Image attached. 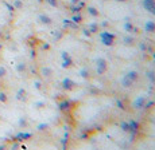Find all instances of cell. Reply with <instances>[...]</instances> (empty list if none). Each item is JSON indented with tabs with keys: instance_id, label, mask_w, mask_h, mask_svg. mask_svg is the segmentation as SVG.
Instances as JSON below:
<instances>
[{
	"instance_id": "9a60e30c",
	"label": "cell",
	"mask_w": 155,
	"mask_h": 150,
	"mask_svg": "<svg viewBox=\"0 0 155 150\" xmlns=\"http://www.w3.org/2000/svg\"><path fill=\"white\" fill-rule=\"evenodd\" d=\"M121 83H123L124 87H130V86H131L132 83H134V82H132V80H130L127 77H124V78H123V80H121Z\"/></svg>"
},
{
	"instance_id": "277c9868",
	"label": "cell",
	"mask_w": 155,
	"mask_h": 150,
	"mask_svg": "<svg viewBox=\"0 0 155 150\" xmlns=\"http://www.w3.org/2000/svg\"><path fill=\"white\" fill-rule=\"evenodd\" d=\"M107 70V62L105 59H102V58H100V59H97V73L99 74H104V71Z\"/></svg>"
},
{
	"instance_id": "8992f818",
	"label": "cell",
	"mask_w": 155,
	"mask_h": 150,
	"mask_svg": "<svg viewBox=\"0 0 155 150\" xmlns=\"http://www.w3.org/2000/svg\"><path fill=\"white\" fill-rule=\"evenodd\" d=\"M62 87H64L65 90H72V88L74 87V82L72 79H69V78H65V79L62 80Z\"/></svg>"
},
{
	"instance_id": "d4e9b609",
	"label": "cell",
	"mask_w": 155,
	"mask_h": 150,
	"mask_svg": "<svg viewBox=\"0 0 155 150\" xmlns=\"http://www.w3.org/2000/svg\"><path fill=\"white\" fill-rule=\"evenodd\" d=\"M81 77H84V78L88 77V71H86V70H82L81 71Z\"/></svg>"
},
{
	"instance_id": "ac0fdd59",
	"label": "cell",
	"mask_w": 155,
	"mask_h": 150,
	"mask_svg": "<svg viewBox=\"0 0 155 150\" xmlns=\"http://www.w3.org/2000/svg\"><path fill=\"white\" fill-rule=\"evenodd\" d=\"M88 11H89V14L93 15V16H99V11L96 10L95 7H89V8H88Z\"/></svg>"
},
{
	"instance_id": "4fadbf2b",
	"label": "cell",
	"mask_w": 155,
	"mask_h": 150,
	"mask_svg": "<svg viewBox=\"0 0 155 150\" xmlns=\"http://www.w3.org/2000/svg\"><path fill=\"white\" fill-rule=\"evenodd\" d=\"M6 77H7V67L0 64V79H3Z\"/></svg>"
},
{
	"instance_id": "9c48e42d",
	"label": "cell",
	"mask_w": 155,
	"mask_h": 150,
	"mask_svg": "<svg viewBox=\"0 0 155 150\" xmlns=\"http://www.w3.org/2000/svg\"><path fill=\"white\" fill-rule=\"evenodd\" d=\"M144 28H146V31H147V32H154L155 31V23L152 20H147Z\"/></svg>"
},
{
	"instance_id": "8fae6325",
	"label": "cell",
	"mask_w": 155,
	"mask_h": 150,
	"mask_svg": "<svg viewBox=\"0 0 155 150\" xmlns=\"http://www.w3.org/2000/svg\"><path fill=\"white\" fill-rule=\"evenodd\" d=\"M16 98L19 101H26V91L25 88H19L18 93H16Z\"/></svg>"
},
{
	"instance_id": "3957f363",
	"label": "cell",
	"mask_w": 155,
	"mask_h": 150,
	"mask_svg": "<svg viewBox=\"0 0 155 150\" xmlns=\"http://www.w3.org/2000/svg\"><path fill=\"white\" fill-rule=\"evenodd\" d=\"M61 58L64 59V63H62V67H64V68H67L69 66L73 64V60H72L70 56L67 55L66 51H62V53H61Z\"/></svg>"
},
{
	"instance_id": "6da1fadb",
	"label": "cell",
	"mask_w": 155,
	"mask_h": 150,
	"mask_svg": "<svg viewBox=\"0 0 155 150\" xmlns=\"http://www.w3.org/2000/svg\"><path fill=\"white\" fill-rule=\"evenodd\" d=\"M101 40H102V43H104L105 46H112L113 40H115V35H112V34H109V32L104 31L101 34Z\"/></svg>"
},
{
	"instance_id": "4dcf8cb0",
	"label": "cell",
	"mask_w": 155,
	"mask_h": 150,
	"mask_svg": "<svg viewBox=\"0 0 155 150\" xmlns=\"http://www.w3.org/2000/svg\"><path fill=\"white\" fill-rule=\"evenodd\" d=\"M78 0H72V3H77Z\"/></svg>"
},
{
	"instance_id": "4316f807",
	"label": "cell",
	"mask_w": 155,
	"mask_h": 150,
	"mask_svg": "<svg viewBox=\"0 0 155 150\" xmlns=\"http://www.w3.org/2000/svg\"><path fill=\"white\" fill-rule=\"evenodd\" d=\"M34 84H35V87H36V88H41V82H35Z\"/></svg>"
},
{
	"instance_id": "83f0119b",
	"label": "cell",
	"mask_w": 155,
	"mask_h": 150,
	"mask_svg": "<svg viewBox=\"0 0 155 150\" xmlns=\"http://www.w3.org/2000/svg\"><path fill=\"white\" fill-rule=\"evenodd\" d=\"M36 107H43V102H38V103H36Z\"/></svg>"
},
{
	"instance_id": "30bf717a",
	"label": "cell",
	"mask_w": 155,
	"mask_h": 150,
	"mask_svg": "<svg viewBox=\"0 0 155 150\" xmlns=\"http://www.w3.org/2000/svg\"><path fill=\"white\" fill-rule=\"evenodd\" d=\"M26 68H27V66H26V63H23V62H19L18 64H16V71H18V74H23L26 71Z\"/></svg>"
},
{
	"instance_id": "ba28073f",
	"label": "cell",
	"mask_w": 155,
	"mask_h": 150,
	"mask_svg": "<svg viewBox=\"0 0 155 150\" xmlns=\"http://www.w3.org/2000/svg\"><path fill=\"white\" fill-rule=\"evenodd\" d=\"M130 131L132 133V135H135L137 131V129H139V123L136 122V121H130Z\"/></svg>"
},
{
	"instance_id": "d6986e66",
	"label": "cell",
	"mask_w": 155,
	"mask_h": 150,
	"mask_svg": "<svg viewBox=\"0 0 155 150\" xmlns=\"http://www.w3.org/2000/svg\"><path fill=\"white\" fill-rule=\"evenodd\" d=\"M14 7L16 8V10H20V8H23V3H22L20 0H15V1H14Z\"/></svg>"
},
{
	"instance_id": "484cf974",
	"label": "cell",
	"mask_w": 155,
	"mask_h": 150,
	"mask_svg": "<svg viewBox=\"0 0 155 150\" xmlns=\"http://www.w3.org/2000/svg\"><path fill=\"white\" fill-rule=\"evenodd\" d=\"M147 75H148V77H150V79H151L152 82H154V80H155V77H154V74H152V73H148Z\"/></svg>"
},
{
	"instance_id": "603a6c76",
	"label": "cell",
	"mask_w": 155,
	"mask_h": 150,
	"mask_svg": "<svg viewBox=\"0 0 155 150\" xmlns=\"http://www.w3.org/2000/svg\"><path fill=\"white\" fill-rule=\"evenodd\" d=\"M47 3L51 6V7H57L58 6V3H57V0H47Z\"/></svg>"
},
{
	"instance_id": "cb8c5ba5",
	"label": "cell",
	"mask_w": 155,
	"mask_h": 150,
	"mask_svg": "<svg viewBox=\"0 0 155 150\" xmlns=\"http://www.w3.org/2000/svg\"><path fill=\"white\" fill-rule=\"evenodd\" d=\"M19 125L23 127V126L26 125V119H25V118H20V119H19Z\"/></svg>"
},
{
	"instance_id": "52a82bcc",
	"label": "cell",
	"mask_w": 155,
	"mask_h": 150,
	"mask_svg": "<svg viewBox=\"0 0 155 150\" xmlns=\"http://www.w3.org/2000/svg\"><path fill=\"white\" fill-rule=\"evenodd\" d=\"M144 102H146V98H144V97H137V98H136V101L134 102V107L142 109L143 106H144Z\"/></svg>"
},
{
	"instance_id": "f546056e",
	"label": "cell",
	"mask_w": 155,
	"mask_h": 150,
	"mask_svg": "<svg viewBox=\"0 0 155 150\" xmlns=\"http://www.w3.org/2000/svg\"><path fill=\"white\" fill-rule=\"evenodd\" d=\"M124 42H127V43H131V42H132V39H131V38H127V39H124Z\"/></svg>"
},
{
	"instance_id": "44dd1931",
	"label": "cell",
	"mask_w": 155,
	"mask_h": 150,
	"mask_svg": "<svg viewBox=\"0 0 155 150\" xmlns=\"http://www.w3.org/2000/svg\"><path fill=\"white\" fill-rule=\"evenodd\" d=\"M121 129L124 131H130V123L128 122H121Z\"/></svg>"
},
{
	"instance_id": "7c38bea8",
	"label": "cell",
	"mask_w": 155,
	"mask_h": 150,
	"mask_svg": "<svg viewBox=\"0 0 155 150\" xmlns=\"http://www.w3.org/2000/svg\"><path fill=\"white\" fill-rule=\"evenodd\" d=\"M126 77H127L130 80H132V82H135V80L137 79V73H136V71H130V73H128V74H126Z\"/></svg>"
},
{
	"instance_id": "1f68e13d",
	"label": "cell",
	"mask_w": 155,
	"mask_h": 150,
	"mask_svg": "<svg viewBox=\"0 0 155 150\" xmlns=\"http://www.w3.org/2000/svg\"><path fill=\"white\" fill-rule=\"evenodd\" d=\"M117 1H127V0H117Z\"/></svg>"
},
{
	"instance_id": "f1b7e54d",
	"label": "cell",
	"mask_w": 155,
	"mask_h": 150,
	"mask_svg": "<svg viewBox=\"0 0 155 150\" xmlns=\"http://www.w3.org/2000/svg\"><path fill=\"white\" fill-rule=\"evenodd\" d=\"M45 127H46V125H39V126H38V129H39V130H43Z\"/></svg>"
},
{
	"instance_id": "2e32d148",
	"label": "cell",
	"mask_w": 155,
	"mask_h": 150,
	"mask_svg": "<svg viewBox=\"0 0 155 150\" xmlns=\"http://www.w3.org/2000/svg\"><path fill=\"white\" fill-rule=\"evenodd\" d=\"M0 102H1V103H7V102H8L7 94H6V93H3V91L0 93Z\"/></svg>"
},
{
	"instance_id": "e0dca14e",
	"label": "cell",
	"mask_w": 155,
	"mask_h": 150,
	"mask_svg": "<svg viewBox=\"0 0 155 150\" xmlns=\"http://www.w3.org/2000/svg\"><path fill=\"white\" fill-rule=\"evenodd\" d=\"M69 105H70V102L69 101H64L60 103V110H66L67 107H69Z\"/></svg>"
},
{
	"instance_id": "5bb4252c",
	"label": "cell",
	"mask_w": 155,
	"mask_h": 150,
	"mask_svg": "<svg viewBox=\"0 0 155 150\" xmlns=\"http://www.w3.org/2000/svg\"><path fill=\"white\" fill-rule=\"evenodd\" d=\"M41 74H42L43 77H49L50 74H51V68H49V67H42Z\"/></svg>"
},
{
	"instance_id": "ffe728a7",
	"label": "cell",
	"mask_w": 155,
	"mask_h": 150,
	"mask_svg": "<svg viewBox=\"0 0 155 150\" xmlns=\"http://www.w3.org/2000/svg\"><path fill=\"white\" fill-rule=\"evenodd\" d=\"M124 28H126V31H128V32H132V30H134V27H132V24H131L130 21H127V23L124 24Z\"/></svg>"
},
{
	"instance_id": "5b68a950",
	"label": "cell",
	"mask_w": 155,
	"mask_h": 150,
	"mask_svg": "<svg viewBox=\"0 0 155 150\" xmlns=\"http://www.w3.org/2000/svg\"><path fill=\"white\" fill-rule=\"evenodd\" d=\"M38 20H39V23H42V24H47V26L53 23L51 18L47 16V15H45V14H39L38 15Z\"/></svg>"
},
{
	"instance_id": "7402d4cb",
	"label": "cell",
	"mask_w": 155,
	"mask_h": 150,
	"mask_svg": "<svg viewBox=\"0 0 155 150\" xmlns=\"http://www.w3.org/2000/svg\"><path fill=\"white\" fill-rule=\"evenodd\" d=\"M72 20H73L74 23H80V21H81V15H76V16H73Z\"/></svg>"
},
{
	"instance_id": "7a4b0ae2",
	"label": "cell",
	"mask_w": 155,
	"mask_h": 150,
	"mask_svg": "<svg viewBox=\"0 0 155 150\" xmlns=\"http://www.w3.org/2000/svg\"><path fill=\"white\" fill-rule=\"evenodd\" d=\"M143 7L150 12L155 15V0H143Z\"/></svg>"
}]
</instances>
